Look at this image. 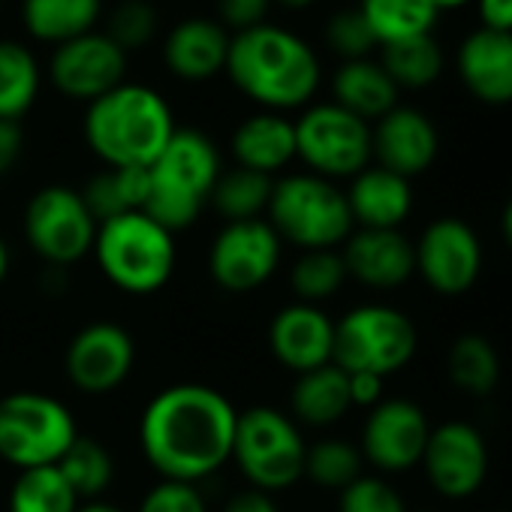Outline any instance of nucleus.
<instances>
[{"label":"nucleus","instance_id":"10","mask_svg":"<svg viewBox=\"0 0 512 512\" xmlns=\"http://www.w3.org/2000/svg\"><path fill=\"white\" fill-rule=\"evenodd\" d=\"M296 157L320 178H353L371 166V124L338 103L308 106L296 121Z\"/></svg>","mask_w":512,"mask_h":512},{"label":"nucleus","instance_id":"33","mask_svg":"<svg viewBox=\"0 0 512 512\" xmlns=\"http://www.w3.org/2000/svg\"><path fill=\"white\" fill-rule=\"evenodd\" d=\"M380 67L389 73V79L398 85V91L401 88L419 91L440 79L443 49L437 46V40L431 34L386 43V46H380Z\"/></svg>","mask_w":512,"mask_h":512},{"label":"nucleus","instance_id":"12","mask_svg":"<svg viewBox=\"0 0 512 512\" xmlns=\"http://www.w3.org/2000/svg\"><path fill=\"white\" fill-rule=\"evenodd\" d=\"M284 241L266 217L226 223L208 247L211 281L235 296L260 290L281 266Z\"/></svg>","mask_w":512,"mask_h":512},{"label":"nucleus","instance_id":"3","mask_svg":"<svg viewBox=\"0 0 512 512\" xmlns=\"http://www.w3.org/2000/svg\"><path fill=\"white\" fill-rule=\"evenodd\" d=\"M175 130L169 103L148 85L124 82L88 103L85 112V142L106 169H148Z\"/></svg>","mask_w":512,"mask_h":512},{"label":"nucleus","instance_id":"37","mask_svg":"<svg viewBox=\"0 0 512 512\" xmlns=\"http://www.w3.org/2000/svg\"><path fill=\"white\" fill-rule=\"evenodd\" d=\"M362 452L347 440H320L305 452V476L320 488L344 491L362 476Z\"/></svg>","mask_w":512,"mask_h":512},{"label":"nucleus","instance_id":"50","mask_svg":"<svg viewBox=\"0 0 512 512\" xmlns=\"http://www.w3.org/2000/svg\"><path fill=\"white\" fill-rule=\"evenodd\" d=\"M431 4H434L437 13H440V10H458V7L470 4V0H431Z\"/></svg>","mask_w":512,"mask_h":512},{"label":"nucleus","instance_id":"21","mask_svg":"<svg viewBox=\"0 0 512 512\" xmlns=\"http://www.w3.org/2000/svg\"><path fill=\"white\" fill-rule=\"evenodd\" d=\"M461 85L488 106L512 103V34L476 28L455 55Z\"/></svg>","mask_w":512,"mask_h":512},{"label":"nucleus","instance_id":"34","mask_svg":"<svg viewBox=\"0 0 512 512\" xmlns=\"http://www.w3.org/2000/svg\"><path fill=\"white\" fill-rule=\"evenodd\" d=\"M82 497L64 479L58 464L19 470L10 491V512H76Z\"/></svg>","mask_w":512,"mask_h":512},{"label":"nucleus","instance_id":"23","mask_svg":"<svg viewBox=\"0 0 512 512\" xmlns=\"http://www.w3.org/2000/svg\"><path fill=\"white\" fill-rule=\"evenodd\" d=\"M229 34L214 19H184L163 40V61L169 73L184 82H205L226 70Z\"/></svg>","mask_w":512,"mask_h":512},{"label":"nucleus","instance_id":"1","mask_svg":"<svg viewBox=\"0 0 512 512\" xmlns=\"http://www.w3.org/2000/svg\"><path fill=\"white\" fill-rule=\"evenodd\" d=\"M238 410L205 383H175L157 392L139 419L145 461L175 482H202L232 461Z\"/></svg>","mask_w":512,"mask_h":512},{"label":"nucleus","instance_id":"35","mask_svg":"<svg viewBox=\"0 0 512 512\" xmlns=\"http://www.w3.org/2000/svg\"><path fill=\"white\" fill-rule=\"evenodd\" d=\"M58 470L73 485V491L79 497H85V500H97L115 479L112 452L103 443H97L91 437H82V434L64 452V458L58 461Z\"/></svg>","mask_w":512,"mask_h":512},{"label":"nucleus","instance_id":"43","mask_svg":"<svg viewBox=\"0 0 512 512\" xmlns=\"http://www.w3.org/2000/svg\"><path fill=\"white\" fill-rule=\"evenodd\" d=\"M347 383H350V404L353 407L371 410L383 401V377L368 374V371H356V374H347Z\"/></svg>","mask_w":512,"mask_h":512},{"label":"nucleus","instance_id":"28","mask_svg":"<svg viewBox=\"0 0 512 512\" xmlns=\"http://www.w3.org/2000/svg\"><path fill=\"white\" fill-rule=\"evenodd\" d=\"M151 193V175L145 166H124V169H106L88 181L82 190L85 205L91 208L94 220H112L130 211H145Z\"/></svg>","mask_w":512,"mask_h":512},{"label":"nucleus","instance_id":"29","mask_svg":"<svg viewBox=\"0 0 512 512\" xmlns=\"http://www.w3.org/2000/svg\"><path fill=\"white\" fill-rule=\"evenodd\" d=\"M446 374L458 392L470 398H485L500 383V353L485 335L464 332L452 341L446 353Z\"/></svg>","mask_w":512,"mask_h":512},{"label":"nucleus","instance_id":"6","mask_svg":"<svg viewBox=\"0 0 512 512\" xmlns=\"http://www.w3.org/2000/svg\"><path fill=\"white\" fill-rule=\"evenodd\" d=\"M269 223L281 241H290L299 250H338L353 232L347 193L314 172L275 181Z\"/></svg>","mask_w":512,"mask_h":512},{"label":"nucleus","instance_id":"9","mask_svg":"<svg viewBox=\"0 0 512 512\" xmlns=\"http://www.w3.org/2000/svg\"><path fill=\"white\" fill-rule=\"evenodd\" d=\"M419 332L413 320L380 302L359 305L335 323V365L347 374H398L416 356Z\"/></svg>","mask_w":512,"mask_h":512},{"label":"nucleus","instance_id":"17","mask_svg":"<svg viewBox=\"0 0 512 512\" xmlns=\"http://www.w3.org/2000/svg\"><path fill=\"white\" fill-rule=\"evenodd\" d=\"M49 73H52V85L64 97L94 103L112 88L124 85L127 52L106 34L91 31L70 43L55 46Z\"/></svg>","mask_w":512,"mask_h":512},{"label":"nucleus","instance_id":"27","mask_svg":"<svg viewBox=\"0 0 512 512\" xmlns=\"http://www.w3.org/2000/svg\"><path fill=\"white\" fill-rule=\"evenodd\" d=\"M103 0H25L22 22L40 43L61 46L91 34L100 19Z\"/></svg>","mask_w":512,"mask_h":512},{"label":"nucleus","instance_id":"49","mask_svg":"<svg viewBox=\"0 0 512 512\" xmlns=\"http://www.w3.org/2000/svg\"><path fill=\"white\" fill-rule=\"evenodd\" d=\"M7 275H10V247L4 238H0V284L7 281Z\"/></svg>","mask_w":512,"mask_h":512},{"label":"nucleus","instance_id":"2","mask_svg":"<svg viewBox=\"0 0 512 512\" xmlns=\"http://www.w3.org/2000/svg\"><path fill=\"white\" fill-rule=\"evenodd\" d=\"M226 76L266 112L302 109L320 88V61L293 31L260 25L229 40Z\"/></svg>","mask_w":512,"mask_h":512},{"label":"nucleus","instance_id":"7","mask_svg":"<svg viewBox=\"0 0 512 512\" xmlns=\"http://www.w3.org/2000/svg\"><path fill=\"white\" fill-rule=\"evenodd\" d=\"M308 443L296 419L278 407L256 404L238 413L232 461L241 476L263 494H278L305 476Z\"/></svg>","mask_w":512,"mask_h":512},{"label":"nucleus","instance_id":"39","mask_svg":"<svg viewBox=\"0 0 512 512\" xmlns=\"http://www.w3.org/2000/svg\"><path fill=\"white\" fill-rule=\"evenodd\" d=\"M326 43L335 55H341L344 61H359L368 58L371 49L377 46L362 10H338L329 25H326Z\"/></svg>","mask_w":512,"mask_h":512},{"label":"nucleus","instance_id":"40","mask_svg":"<svg viewBox=\"0 0 512 512\" xmlns=\"http://www.w3.org/2000/svg\"><path fill=\"white\" fill-rule=\"evenodd\" d=\"M154 28H157V16L148 4H142V0H124L112 13L106 37L115 40L124 52H130L145 46L154 37Z\"/></svg>","mask_w":512,"mask_h":512},{"label":"nucleus","instance_id":"19","mask_svg":"<svg viewBox=\"0 0 512 512\" xmlns=\"http://www.w3.org/2000/svg\"><path fill=\"white\" fill-rule=\"evenodd\" d=\"M269 347L287 371H317L335 362V323L320 305L293 302L272 317Z\"/></svg>","mask_w":512,"mask_h":512},{"label":"nucleus","instance_id":"11","mask_svg":"<svg viewBox=\"0 0 512 512\" xmlns=\"http://www.w3.org/2000/svg\"><path fill=\"white\" fill-rule=\"evenodd\" d=\"M97 220L82 193L64 184L37 190L25 208V238L49 266H73L94 250Z\"/></svg>","mask_w":512,"mask_h":512},{"label":"nucleus","instance_id":"31","mask_svg":"<svg viewBox=\"0 0 512 512\" xmlns=\"http://www.w3.org/2000/svg\"><path fill=\"white\" fill-rule=\"evenodd\" d=\"M359 10L377 46L425 37L437 22V7L431 0H362Z\"/></svg>","mask_w":512,"mask_h":512},{"label":"nucleus","instance_id":"14","mask_svg":"<svg viewBox=\"0 0 512 512\" xmlns=\"http://www.w3.org/2000/svg\"><path fill=\"white\" fill-rule=\"evenodd\" d=\"M431 422L410 398H383L362 425V458L380 473H407L422 464Z\"/></svg>","mask_w":512,"mask_h":512},{"label":"nucleus","instance_id":"18","mask_svg":"<svg viewBox=\"0 0 512 512\" xmlns=\"http://www.w3.org/2000/svg\"><path fill=\"white\" fill-rule=\"evenodd\" d=\"M440 151V136L434 121L413 109V106H395L371 127V157L377 166L401 175L416 178L431 169Z\"/></svg>","mask_w":512,"mask_h":512},{"label":"nucleus","instance_id":"42","mask_svg":"<svg viewBox=\"0 0 512 512\" xmlns=\"http://www.w3.org/2000/svg\"><path fill=\"white\" fill-rule=\"evenodd\" d=\"M272 0H217V16L223 28H235V34L266 25V13Z\"/></svg>","mask_w":512,"mask_h":512},{"label":"nucleus","instance_id":"25","mask_svg":"<svg viewBox=\"0 0 512 512\" xmlns=\"http://www.w3.org/2000/svg\"><path fill=\"white\" fill-rule=\"evenodd\" d=\"M332 94L341 109L353 112L362 121H380L386 112L398 106V85L389 79V73L380 67V61L359 58L344 61L332 79Z\"/></svg>","mask_w":512,"mask_h":512},{"label":"nucleus","instance_id":"36","mask_svg":"<svg viewBox=\"0 0 512 512\" xmlns=\"http://www.w3.org/2000/svg\"><path fill=\"white\" fill-rule=\"evenodd\" d=\"M347 281V266L341 250H302V256L293 263L290 287L296 293V302L320 305L332 299Z\"/></svg>","mask_w":512,"mask_h":512},{"label":"nucleus","instance_id":"44","mask_svg":"<svg viewBox=\"0 0 512 512\" xmlns=\"http://www.w3.org/2000/svg\"><path fill=\"white\" fill-rule=\"evenodd\" d=\"M482 28L512 34V0H476Z\"/></svg>","mask_w":512,"mask_h":512},{"label":"nucleus","instance_id":"46","mask_svg":"<svg viewBox=\"0 0 512 512\" xmlns=\"http://www.w3.org/2000/svg\"><path fill=\"white\" fill-rule=\"evenodd\" d=\"M223 512H281L278 503L272 500V494H263V491H256V488H247L241 494H235Z\"/></svg>","mask_w":512,"mask_h":512},{"label":"nucleus","instance_id":"13","mask_svg":"<svg viewBox=\"0 0 512 512\" xmlns=\"http://www.w3.org/2000/svg\"><path fill=\"white\" fill-rule=\"evenodd\" d=\"M416 275L446 299L464 296L476 287L485 253L476 229L461 217H437L413 241Z\"/></svg>","mask_w":512,"mask_h":512},{"label":"nucleus","instance_id":"51","mask_svg":"<svg viewBox=\"0 0 512 512\" xmlns=\"http://www.w3.org/2000/svg\"><path fill=\"white\" fill-rule=\"evenodd\" d=\"M278 4H284V7H308V4H314V0H278Z\"/></svg>","mask_w":512,"mask_h":512},{"label":"nucleus","instance_id":"45","mask_svg":"<svg viewBox=\"0 0 512 512\" xmlns=\"http://www.w3.org/2000/svg\"><path fill=\"white\" fill-rule=\"evenodd\" d=\"M22 154V127L16 121H0V175L13 169Z\"/></svg>","mask_w":512,"mask_h":512},{"label":"nucleus","instance_id":"16","mask_svg":"<svg viewBox=\"0 0 512 512\" xmlns=\"http://www.w3.org/2000/svg\"><path fill=\"white\" fill-rule=\"evenodd\" d=\"M136 365L133 335L118 323H91L73 335L64 353L67 380L85 395L115 392Z\"/></svg>","mask_w":512,"mask_h":512},{"label":"nucleus","instance_id":"20","mask_svg":"<svg viewBox=\"0 0 512 512\" xmlns=\"http://www.w3.org/2000/svg\"><path fill=\"white\" fill-rule=\"evenodd\" d=\"M347 278L371 290H395L416 275L413 241L401 229H356L341 244Z\"/></svg>","mask_w":512,"mask_h":512},{"label":"nucleus","instance_id":"8","mask_svg":"<svg viewBox=\"0 0 512 512\" xmlns=\"http://www.w3.org/2000/svg\"><path fill=\"white\" fill-rule=\"evenodd\" d=\"M79 437L70 407L46 392H10L0 398V458L19 470L52 467Z\"/></svg>","mask_w":512,"mask_h":512},{"label":"nucleus","instance_id":"22","mask_svg":"<svg viewBox=\"0 0 512 512\" xmlns=\"http://www.w3.org/2000/svg\"><path fill=\"white\" fill-rule=\"evenodd\" d=\"M344 193H347L353 226L359 229H401V223L413 211L410 181L377 163L353 175Z\"/></svg>","mask_w":512,"mask_h":512},{"label":"nucleus","instance_id":"4","mask_svg":"<svg viewBox=\"0 0 512 512\" xmlns=\"http://www.w3.org/2000/svg\"><path fill=\"white\" fill-rule=\"evenodd\" d=\"M97 266L112 287L130 296L163 290L175 272V235L145 211H130L97 226Z\"/></svg>","mask_w":512,"mask_h":512},{"label":"nucleus","instance_id":"15","mask_svg":"<svg viewBox=\"0 0 512 512\" xmlns=\"http://www.w3.org/2000/svg\"><path fill=\"white\" fill-rule=\"evenodd\" d=\"M425 476L431 488L446 500L473 497L488 476V443L482 431L470 422L452 419L431 428L422 455Z\"/></svg>","mask_w":512,"mask_h":512},{"label":"nucleus","instance_id":"38","mask_svg":"<svg viewBox=\"0 0 512 512\" xmlns=\"http://www.w3.org/2000/svg\"><path fill=\"white\" fill-rule=\"evenodd\" d=\"M338 512H410L401 491L383 476H359L338 491Z\"/></svg>","mask_w":512,"mask_h":512},{"label":"nucleus","instance_id":"24","mask_svg":"<svg viewBox=\"0 0 512 512\" xmlns=\"http://www.w3.org/2000/svg\"><path fill=\"white\" fill-rule=\"evenodd\" d=\"M232 157L241 169L275 175L296 160V121L281 112H256L232 133Z\"/></svg>","mask_w":512,"mask_h":512},{"label":"nucleus","instance_id":"41","mask_svg":"<svg viewBox=\"0 0 512 512\" xmlns=\"http://www.w3.org/2000/svg\"><path fill=\"white\" fill-rule=\"evenodd\" d=\"M136 512H208V506L196 485L160 479L154 488L145 491Z\"/></svg>","mask_w":512,"mask_h":512},{"label":"nucleus","instance_id":"32","mask_svg":"<svg viewBox=\"0 0 512 512\" xmlns=\"http://www.w3.org/2000/svg\"><path fill=\"white\" fill-rule=\"evenodd\" d=\"M275 190V178L253 172V169H229L220 172L214 190H211V205L220 217H226V223L235 220H256L269 211V199Z\"/></svg>","mask_w":512,"mask_h":512},{"label":"nucleus","instance_id":"47","mask_svg":"<svg viewBox=\"0 0 512 512\" xmlns=\"http://www.w3.org/2000/svg\"><path fill=\"white\" fill-rule=\"evenodd\" d=\"M76 512H124V509L109 500H85V503H79Z\"/></svg>","mask_w":512,"mask_h":512},{"label":"nucleus","instance_id":"30","mask_svg":"<svg viewBox=\"0 0 512 512\" xmlns=\"http://www.w3.org/2000/svg\"><path fill=\"white\" fill-rule=\"evenodd\" d=\"M40 94V64L34 52L16 40H0V121H16L31 112Z\"/></svg>","mask_w":512,"mask_h":512},{"label":"nucleus","instance_id":"48","mask_svg":"<svg viewBox=\"0 0 512 512\" xmlns=\"http://www.w3.org/2000/svg\"><path fill=\"white\" fill-rule=\"evenodd\" d=\"M500 232H503V241H506V247L512 250V196H509V202H506V208H503V217H500Z\"/></svg>","mask_w":512,"mask_h":512},{"label":"nucleus","instance_id":"26","mask_svg":"<svg viewBox=\"0 0 512 512\" xmlns=\"http://www.w3.org/2000/svg\"><path fill=\"white\" fill-rule=\"evenodd\" d=\"M290 407H293V419L314 425V428H329V425L341 422L353 407L347 371H341L332 362L317 371L299 374V380L290 392Z\"/></svg>","mask_w":512,"mask_h":512},{"label":"nucleus","instance_id":"5","mask_svg":"<svg viewBox=\"0 0 512 512\" xmlns=\"http://www.w3.org/2000/svg\"><path fill=\"white\" fill-rule=\"evenodd\" d=\"M151 193L145 214H151L172 235L193 226L211 199L220 178V154L199 130H175L160 157L148 166Z\"/></svg>","mask_w":512,"mask_h":512}]
</instances>
